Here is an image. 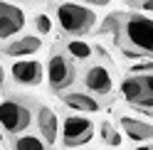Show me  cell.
<instances>
[{
  "instance_id": "6da1fadb",
  "label": "cell",
  "mask_w": 153,
  "mask_h": 150,
  "mask_svg": "<svg viewBox=\"0 0 153 150\" xmlns=\"http://www.w3.org/2000/svg\"><path fill=\"white\" fill-rule=\"evenodd\" d=\"M101 32H111L116 47L128 57L153 59V17L146 12H114Z\"/></svg>"
},
{
  "instance_id": "7a4b0ae2",
  "label": "cell",
  "mask_w": 153,
  "mask_h": 150,
  "mask_svg": "<svg viewBox=\"0 0 153 150\" xmlns=\"http://www.w3.org/2000/svg\"><path fill=\"white\" fill-rule=\"evenodd\" d=\"M37 101L30 96H5L0 101V130L3 135H20L35 126Z\"/></svg>"
},
{
  "instance_id": "3957f363",
  "label": "cell",
  "mask_w": 153,
  "mask_h": 150,
  "mask_svg": "<svg viewBox=\"0 0 153 150\" xmlns=\"http://www.w3.org/2000/svg\"><path fill=\"white\" fill-rule=\"evenodd\" d=\"M57 25L59 30L69 37H84L94 32L97 27V12H94L91 5H84V3H72V0H64V3L57 5Z\"/></svg>"
},
{
  "instance_id": "277c9868",
  "label": "cell",
  "mask_w": 153,
  "mask_h": 150,
  "mask_svg": "<svg viewBox=\"0 0 153 150\" xmlns=\"http://www.w3.org/2000/svg\"><path fill=\"white\" fill-rule=\"evenodd\" d=\"M121 99L143 116H153V69L128 71L121 81Z\"/></svg>"
},
{
  "instance_id": "5b68a950",
  "label": "cell",
  "mask_w": 153,
  "mask_h": 150,
  "mask_svg": "<svg viewBox=\"0 0 153 150\" xmlns=\"http://www.w3.org/2000/svg\"><path fill=\"white\" fill-rule=\"evenodd\" d=\"M47 84L52 93H64L67 89L76 81V62L67 52H52L47 62Z\"/></svg>"
},
{
  "instance_id": "8992f818",
  "label": "cell",
  "mask_w": 153,
  "mask_h": 150,
  "mask_svg": "<svg viewBox=\"0 0 153 150\" xmlns=\"http://www.w3.org/2000/svg\"><path fill=\"white\" fill-rule=\"evenodd\" d=\"M62 145L64 148H82L94 138V121L82 113H72L62 121Z\"/></svg>"
},
{
  "instance_id": "52a82bcc",
  "label": "cell",
  "mask_w": 153,
  "mask_h": 150,
  "mask_svg": "<svg viewBox=\"0 0 153 150\" xmlns=\"http://www.w3.org/2000/svg\"><path fill=\"white\" fill-rule=\"evenodd\" d=\"M82 84L89 93L99 99H109L114 93V76H111V69L104 67L101 62H89L87 69L82 74Z\"/></svg>"
},
{
  "instance_id": "ba28073f",
  "label": "cell",
  "mask_w": 153,
  "mask_h": 150,
  "mask_svg": "<svg viewBox=\"0 0 153 150\" xmlns=\"http://www.w3.org/2000/svg\"><path fill=\"white\" fill-rule=\"evenodd\" d=\"M27 25V15L17 3L0 0V42H7L17 37Z\"/></svg>"
},
{
  "instance_id": "9c48e42d",
  "label": "cell",
  "mask_w": 153,
  "mask_h": 150,
  "mask_svg": "<svg viewBox=\"0 0 153 150\" xmlns=\"http://www.w3.org/2000/svg\"><path fill=\"white\" fill-rule=\"evenodd\" d=\"M10 76H13L15 84H20V86H37V84H42V79H45V67H42V62H37V59L20 57V59H15V64L10 67Z\"/></svg>"
},
{
  "instance_id": "30bf717a",
  "label": "cell",
  "mask_w": 153,
  "mask_h": 150,
  "mask_svg": "<svg viewBox=\"0 0 153 150\" xmlns=\"http://www.w3.org/2000/svg\"><path fill=\"white\" fill-rule=\"evenodd\" d=\"M35 126H37V133L42 135V140L47 145H54L59 140L62 133V123H59V116L54 113V108L40 104L37 106V118H35Z\"/></svg>"
},
{
  "instance_id": "8fae6325",
  "label": "cell",
  "mask_w": 153,
  "mask_h": 150,
  "mask_svg": "<svg viewBox=\"0 0 153 150\" xmlns=\"http://www.w3.org/2000/svg\"><path fill=\"white\" fill-rule=\"evenodd\" d=\"M59 96H62V104L67 108H72L74 113H97V111H101L99 96L89 93L87 89L84 91H64Z\"/></svg>"
},
{
  "instance_id": "7c38bea8",
  "label": "cell",
  "mask_w": 153,
  "mask_h": 150,
  "mask_svg": "<svg viewBox=\"0 0 153 150\" xmlns=\"http://www.w3.org/2000/svg\"><path fill=\"white\" fill-rule=\"evenodd\" d=\"M42 47V40L37 35H27V37H13V40H7L0 44V52L7 54V57H30V54H37Z\"/></svg>"
},
{
  "instance_id": "4fadbf2b",
  "label": "cell",
  "mask_w": 153,
  "mask_h": 150,
  "mask_svg": "<svg viewBox=\"0 0 153 150\" xmlns=\"http://www.w3.org/2000/svg\"><path fill=\"white\" fill-rule=\"evenodd\" d=\"M119 128L123 130L126 138L133 140V143H148V140H153V123H146V121H141V118L121 116L119 118Z\"/></svg>"
},
{
  "instance_id": "5bb4252c",
  "label": "cell",
  "mask_w": 153,
  "mask_h": 150,
  "mask_svg": "<svg viewBox=\"0 0 153 150\" xmlns=\"http://www.w3.org/2000/svg\"><path fill=\"white\" fill-rule=\"evenodd\" d=\"M7 148L10 150H47V143L40 133H20V135H7Z\"/></svg>"
},
{
  "instance_id": "9a60e30c",
  "label": "cell",
  "mask_w": 153,
  "mask_h": 150,
  "mask_svg": "<svg viewBox=\"0 0 153 150\" xmlns=\"http://www.w3.org/2000/svg\"><path fill=\"white\" fill-rule=\"evenodd\" d=\"M64 52L69 54L74 62H91V57H94L91 44H87L84 40H79V37H69V40L64 42Z\"/></svg>"
},
{
  "instance_id": "2e32d148",
  "label": "cell",
  "mask_w": 153,
  "mask_h": 150,
  "mask_svg": "<svg viewBox=\"0 0 153 150\" xmlns=\"http://www.w3.org/2000/svg\"><path fill=\"white\" fill-rule=\"evenodd\" d=\"M99 135H101L104 143L111 145V148H119L123 143V130H119L116 123H111V121H101L99 123Z\"/></svg>"
},
{
  "instance_id": "e0dca14e",
  "label": "cell",
  "mask_w": 153,
  "mask_h": 150,
  "mask_svg": "<svg viewBox=\"0 0 153 150\" xmlns=\"http://www.w3.org/2000/svg\"><path fill=\"white\" fill-rule=\"evenodd\" d=\"M35 27H37V32H40V35H47V32L52 30V20H50V15H45V12L35 15Z\"/></svg>"
},
{
  "instance_id": "ac0fdd59",
  "label": "cell",
  "mask_w": 153,
  "mask_h": 150,
  "mask_svg": "<svg viewBox=\"0 0 153 150\" xmlns=\"http://www.w3.org/2000/svg\"><path fill=\"white\" fill-rule=\"evenodd\" d=\"M131 5H136L143 12H153V0H131Z\"/></svg>"
},
{
  "instance_id": "d6986e66",
  "label": "cell",
  "mask_w": 153,
  "mask_h": 150,
  "mask_svg": "<svg viewBox=\"0 0 153 150\" xmlns=\"http://www.w3.org/2000/svg\"><path fill=\"white\" fill-rule=\"evenodd\" d=\"M79 3H84V5H94V7H106V5H111V0H79Z\"/></svg>"
},
{
  "instance_id": "ffe728a7",
  "label": "cell",
  "mask_w": 153,
  "mask_h": 150,
  "mask_svg": "<svg viewBox=\"0 0 153 150\" xmlns=\"http://www.w3.org/2000/svg\"><path fill=\"white\" fill-rule=\"evenodd\" d=\"M5 86V69H3V64H0V89Z\"/></svg>"
},
{
  "instance_id": "44dd1931",
  "label": "cell",
  "mask_w": 153,
  "mask_h": 150,
  "mask_svg": "<svg viewBox=\"0 0 153 150\" xmlns=\"http://www.w3.org/2000/svg\"><path fill=\"white\" fill-rule=\"evenodd\" d=\"M136 150H153V143H151V140H148V143H143V145H138Z\"/></svg>"
},
{
  "instance_id": "7402d4cb",
  "label": "cell",
  "mask_w": 153,
  "mask_h": 150,
  "mask_svg": "<svg viewBox=\"0 0 153 150\" xmlns=\"http://www.w3.org/2000/svg\"><path fill=\"white\" fill-rule=\"evenodd\" d=\"M126 3H131V0H126Z\"/></svg>"
}]
</instances>
